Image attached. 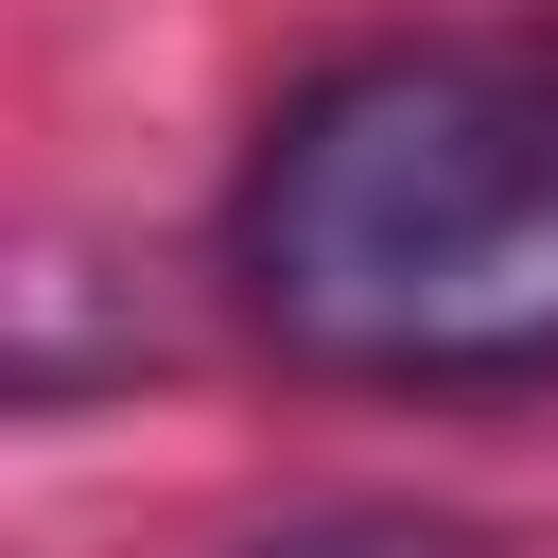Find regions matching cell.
I'll list each match as a JSON object with an SVG mask.
<instances>
[{
    "instance_id": "cell-1",
    "label": "cell",
    "mask_w": 558,
    "mask_h": 558,
    "mask_svg": "<svg viewBox=\"0 0 558 558\" xmlns=\"http://www.w3.org/2000/svg\"><path fill=\"white\" fill-rule=\"evenodd\" d=\"M244 314L331 384H558V52L314 70L227 192Z\"/></svg>"
},
{
    "instance_id": "cell-2",
    "label": "cell",
    "mask_w": 558,
    "mask_h": 558,
    "mask_svg": "<svg viewBox=\"0 0 558 558\" xmlns=\"http://www.w3.org/2000/svg\"><path fill=\"white\" fill-rule=\"evenodd\" d=\"M244 558H488V541L401 523V506H331V523H279V541H244Z\"/></svg>"
}]
</instances>
